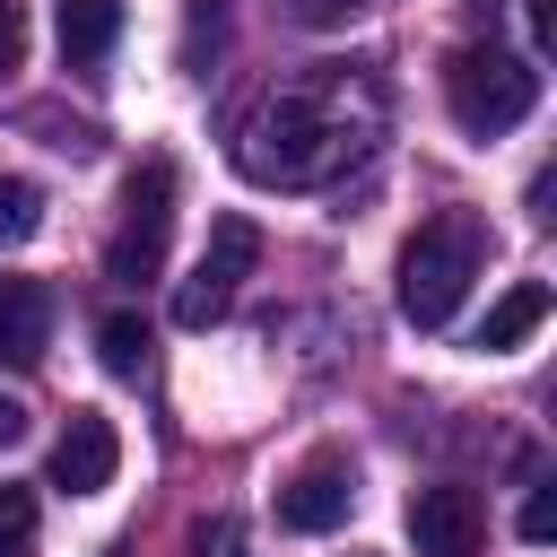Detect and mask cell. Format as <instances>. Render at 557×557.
Returning <instances> with one entry per match:
<instances>
[{
  "mask_svg": "<svg viewBox=\"0 0 557 557\" xmlns=\"http://www.w3.org/2000/svg\"><path fill=\"white\" fill-rule=\"evenodd\" d=\"M444 104H453V122L470 139H505L540 104V70L522 52H505V44H461L444 61Z\"/></svg>",
  "mask_w": 557,
  "mask_h": 557,
  "instance_id": "cell-3",
  "label": "cell"
},
{
  "mask_svg": "<svg viewBox=\"0 0 557 557\" xmlns=\"http://www.w3.org/2000/svg\"><path fill=\"white\" fill-rule=\"evenodd\" d=\"M17 61H26V9H17V0H0V78H9Z\"/></svg>",
  "mask_w": 557,
  "mask_h": 557,
  "instance_id": "cell-18",
  "label": "cell"
},
{
  "mask_svg": "<svg viewBox=\"0 0 557 557\" xmlns=\"http://www.w3.org/2000/svg\"><path fill=\"white\" fill-rule=\"evenodd\" d=\"M383 131V96L366 70H339V61H313L296 78H278L252 113H244V139H235V165L270 191H322L339 183Z\"/></svg>",
  "mask_w": 557,
  "mask_h": 557,
  "instance_id": "cell-1",
  "label": "cell"
},
{
  "mask_svg": "<svg viewBox=\"0 0 557 557\" xmlns=\"http://www.w3.org/2000/svg\"><path fill=\"white\" fill-rule=\"evenodd\" d=\"M548 531H557V487H531V496H522V540L540 548Z\"/></svg>",
  "mask_w": 557,
  "mask_h": 557,
  "instance_id": "cell-16",
  "label": "cell"
},
{
  "mask_svg": "<svg viewBox=\"0 0 557 557\" xmlns=\"http://www.w3.org/2000/svg\"><path fill=\"white\" fill-rule=\"evenodd\" d=\"M357 505V470L348 461H305L287 487H278V522L287 531H339Z\"/></svg>",
  "mask_w": 557,
  "mask_h": 557,
  "instance_id": "cell-8",
  "label": "cell"
},
{
  "mask_svg": "<svg viewBox=\"0 0 557 557\" xmlns=\"http://www.w3.org/2000/svg\"><path fill=\"white\" fill-rule=\"evenodd\" d=\"M191 548H200V557H252V548H244V531H235L226 513H218V522H200V531H191Z\"/></svg>",
  "mask_w": 557,
  "mask_h": 557,
  "instance_id": "cell-17",
  "label": "cell"
},
{
  "mask_svg": "<svg viewBox=\"0 0 557 557\" xmlns=\"http://www.w3.org/2000/svg\"><path fill=\"white\" fill-rule=\"evenodd\" d=\"M487 270V218L479 209H444L400 244V313L418 331H444L470 296V278Z\"/></svg>",
  "mask_w": 557,
  "mask_h": 557,
  "instance_id": "cell-2",
  "label": "cell"
},
{
  "mask_svg": "<svg viewBox=\"0 0 557 557\" xmlns=\"http://www.w3.org/2000/svg\"><path fill=\"white\" fill-rule=\"evenodd\" d=\"M531 35H540V44H557V0H531Z\"/></svg>",
  "mask_w": 557,
  "mask_h": 557,
  "instance_id": "cell-20",
  "label": "cell"
},
{
  "mask_svg": "<svg viewBox=\"0 0 557 557\" xmlns=\"http://www.w3.org/2000/svg\"><path fill=\"white\" fill-rule=\"evenodd\" d=\"M9 444H26V400L0 392V453H9Z\"/></svg>",
  "mask_w": 557,
  "mask_h": 557,
  "instance_id": "cell-19",
  "label": "cell"
},
{
  "mask_svg": "<svg viewBox=\"0 0 557 557\" xmlns=\"http://www.w3.org/2000/svg\"><path fill=\"white\" fill-rule=\"evenodd\" d=\"M540 322H548V287H540V278H513V287L487 305V322H479V348H487V357H505V348H522Z\"/></svg>",
  "mask_w": 557,
  "mask_h": 557,
  "instance_id": "cell-11",
  "label": "cell"
},
{
  "mask_svg": "<svg viewBox=\"0 0 557 557\" xmlns=\"http://www.w3.org/2000/svg\"><path fill=\"white\" fill-rule=\"evenodd\" d=\"M26 540H35V487L0 479V557H17Z\"/></svg>",
  "mask_w": 557,
  "mask_h": 557,
  "instance_id": "cell-14",
  "label": "cell"
},
{
  "mask_svg": "<svg viewBox=\"0 0 557 557\" xmlns=\"http://www.w3.org/2000/svg\"><path fill=\"white\" fill-rule=\"evenodd\" d=\"M52 348V287L0 270V366H44Z\"/></svg>",
  "mask_w": 557,
  "mask_h": 557,
  "instance_id": "cell-9",
  "label": "cell"
},
{
  "mask_svg": "<svg viewBox=\"0 0 557 557\" xmlns=\"http://www.w3.org/2000/svg\"><path fill=\"white\" fill-rule=\"evenodd\" d=\"M374 0H287V17L296 26H348V17H366Z\"/></svg>",
  "mask_w": 557,
  "mask_h": 557,
  "instance_id": "cell-15",
  "label": "cell"
},
{
  "mask_svg": "<svg viewBox=\"0 0 557 557\" xmlns=\"http://www.w3.org/2000/svg\"><path fill=\"white\" fill-rule=\"evenodd\" d=\"M44 226V191L26 174H0V244H26Z\"/></svg>",
  "mask_w": 557,
  "mask_h": 557,
  "instance_id": "cell-13",
  "label": "cell"
},
{
  "mask_svg": "<svg viewBox=\"0 0 557 557\" xmlns=\"http://www.w3.org/2000/svg\"><path fill=\"white\" fill-rule=\"evenodd\" d=\"M113 470H122L113 418H104V409H70V426H61V444H52V487H61V496H96V487H113Z\"/></svg>",
  "mask_w": 557,
  "mask_h": 557,
  "instance_id": "cell-7",
  "label": "cell"
},
{
  "mask_svg": "<svg viewBox=\"0 0 557 557\" xmlns=\"http://www.w3.org/2000/svg\"><path fill=\"white\" fill-rule=\"evenodd\" d=\"M479 540H487V505L470 487L435 479V487L409 496V548L418 557H479Z\"/></svg>",
  "mask_w": 557,
  "mask_h": 557,
  "instance_id": "cell-6",
  "label": "cell"
},
{
  "mask_svg": "<svg viewBox=\"0 0 557 557\" xmlns=\"http://www.w3.org/2000/svg\"><path fill=\"white\" fill-rule=\"evenodd\" d=\"M165 235H174V165H165V157H148V165L131 174V191H122V226H113V244H104V270H113L122 287L157 278Z\"/></svg>",
  "mask_w": 557,
  "mask_h": 557,
  "instance_id": "cell-5",
  "label": "cell"
},
{
  "mask_svg": "<svg viewBox=\"0 0 557 557\" xmlns=\"http://www.w3.org/2000/svg\"><path fill=\"white\" fill-rule=\"evenodd\" d=\"M96 357H104V374L139 383V374H148V322H139V313H104V331H96Z\"/></svg>",
  "mask_w": 557,
  "mask_h": 557,
  "instance_id": "cell-12",
  "label": "cell"
},
{
  "mask_svg": "<svg viewBox=\"0 0 557 557\" xmlns=\"http://www.w3.org/2000/svg\"><path fill=\"white\" fill-rule=\"evenodd\" d=\"M52 35H61V61L70 70H104V52L122 44V0H61L52 9Z\"/></svg>",
  "mask_w": 557,
  "mask_h": 557,
  "instance_id": "cell-10",
  "label": "cell"
},
{
  "mask_svg": "<svg viewBox=\"0 0 557 557\" xmlns=\"http://www.w3.org/2000/svg\"><path fill=\"white\" fill-rule=\"evenodd\" d=\"M261 270V226L244 218V209H226L218 226H209V244H200V261L174 278V322L183 331H209V322H226V305L244 296V278Z\"/></svg>",
  "mask_w": 557,
  "mask_h": 557,
  "instance_id": "cell-4",
  "label": "cell"
}]
</instances>
